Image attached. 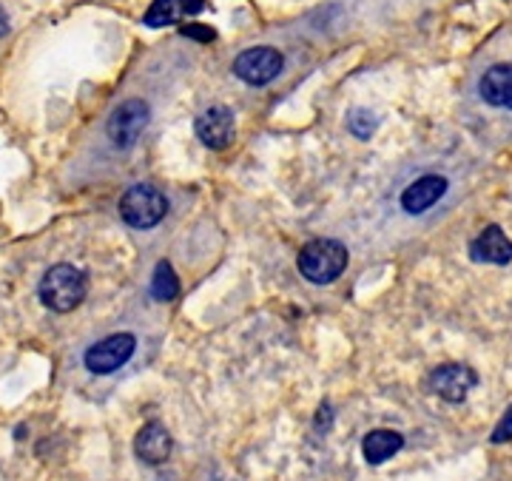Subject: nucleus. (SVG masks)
<instances>
[{"label":"nucleus","mask_w":512,"mask_h":481,"mask_svg":"<svg viewBox=\"0 0 512 481\" xmlns=\"http://www.w3.org/2000/svg\"><path fill=\"white\" fill-rule=\"evenodd\" d=\"M86 291H89V282H86V274L80 268H74L69 262H60L55 268H49L43 279H40V302L55 311V314H69L74 311L83 299H86Z\"/></svg>","instance_id":"obj_1"},{"label":"nucleus","mask_w":512,"mask_h":481,"mask_svg":"<svg viewBox=\"0 0 512 481\" xmlns=\"http://www.w3.org/2000/svg\"><path fill=\"white\" fill-rule=\"evenodd\" d=\"M345 268H348V248L339 240H313L299 251V271L316 285L339 279Z\"/></svg>","instance_id":"obj_2"},{"label":"nucleus","mask_w":512,"mask_h":481,"mask_svg":"<svg viewBox=\"0 0 512 481\" xmlns=\"http://www.w3.org/2000/svg\"><path fill=\"white\" fill-rule=\"evenodd\" d=\"M168 211V200L154 185H131L120 200V217L131 228H154Z\"/></svg>","instance_id":"obj_3"},{"label":"nucleus","mask_w":512,"mask_h":481,"mask_svg":"<svg viewBox=\"0 0 512 481\" xmlns=\"http://www.w3.org/2000/svg\"><path fill=\"white\" fill-rule=\"evenodd\" d=\"M134 348H137V339L131 333H111L106 339L94 342L92 348L86 351V368L97 373V376L114 373L131 359Z\"/></svg>","instance_id":"obj_4"},{"label":"nucleus","mask_w":512,"mask_h":481,"mask_svg":"<svg viewBox=\"0 0 512 481\" xmlns=\"http://www.w3.org/2000/svg\"><path fill=\"white\" fill-rule=\"evenodd\" d=\"M282 55L271 49V46H256V49H245L242 55L234 60V74L239 80L251 83V86H265L271 83L276 74L282 72Z\"/></svg>","instance_id":"obj_5"},{"label":"nucleus","mask_w":512,"mask_h":481,"mask_svg":"<svg viewBox=\"0 0 512 481\" xmlns=\"http://www.w3.org/2000/svg\"><path fill=\"white\" fill-rule=\"evenodd\" d=\"M148 126V106L143 100L120 103L109 117V137L114 146L131 148Z\"/></svg>","instance_id":"obj_6"},{"label":"nucleus","mask_w":512,"mask_h":481,"mask_svg":"<svg viewBox=\"0 0 512 481\" xmlns=\"http://www.w3.org/2000/svg\"><path fill=\"white\" fill-rule=\"evenodd\" d=\"M197 137L208 148H222L231 146L234 140V111L228 106H211L208 111H202L200 120H197Z\"/></svg>","instance_id":"obj_7"},{"label":"nucleus","mask_w":512,"mask_h":481,"mask_svg":"<svg viewBox=\"0 0 512 481\" xmlns=\"http://www.w3.org/2000/svg\"><path fill=\"white\" fill-rule=\"evenodd\" d=\"M430 388L447 402H464L467 393L476 388V373L467 365H441L430 376Z\"/></svg>","instance_id":"obj_8"},{"label":"nucleus","mask_w":512,"mask_h":481,"mask_svg":"<svg viewBox=\"0 0 512 481\" xmlns=\"http://www.w3.org/2000/svg\"><path fill=\"white\" fill-rule=\"evenodd\" d=\"M447 191V180L439 174H427L416 183L410 185L402 194V205L407 214H421L427 211L430 205H436L441 200V194Z\"/></svg>","instance_id":"obj_9"},{"label":"nucleus","mask_w":512,"mask_h":481,"mask_svg":"<svg viewBox=\"0 0 512 481\" xmlns=\"http://www.w3.org/2000/svg\"><path fill=\"white\" fill-rule=\"evenodd\" d=\"M134 450L146 464H163L171 456V436L160 422H148L137 439H134Z\"/></svg>","instance_id":"obj_10"},{"label":"nucleus","mask_w":512,"mask_h":481,"mask_svg":"<svg viewBox=\"0 0 512 481\" xmlns=\"http://www.w3.org/2000/svg\"><path fill=\"white\" fill-rule=\"evenodd\" d=\"M473 259H478V262L507 265L512 259L510 237H507L498 225H487V228L478 234V240L473 242Z\"/></svg>","instance_id":"obj_11"},{"label":"nucleus","mask_w":512,"mask_h":481,"mask_svg":"<svg viewBox=\"0 0 512 481\" xmlns=\"http://www.w3.org/2000/svg\"><path fill=\"white\" fill-rule=\"evenodd\" d=\"M404 439L396 433V430H373L367 433L365 442H362V450H365V459L370 464H382L387 459H393L399 450H402Z\"/></svg>","instance_id":"obj_12"},{"label":"nucleus","mask_w":512,"mask_h":481,"mask_svg":"<svg viewBox=\"0 0 512 481\" xmlns=\"http://www.w3.org/2000/svg\"><path fill=\"white\" fill-rule=\"evenodd\" d=\"M512 66H493L490 72L481 77V97L490 106H504L507 103V92H510Z\"/></svg>","instance_id":"obj_13"},{"label":"nucleus","mask_w":512,"mask_h":481,"mask_svg":"<svg viewBox=\"0 0 512 481\" xmlns=\"http://www.w3.org/2000/svg\"><path fill=\"white\" fill-rule=\"evenodd\" d=\"M177 294H180V279H177L174 268L168 262H160L154 268V277H151V296L160 299V302H168Z\"/></svg>","instance_id":"obj_14"},{"label":"nucleus","mask_w":512,"mask_h":481,"mask_svg":"<svg viewBox=\"0 0 512 481\" xmlns=\"http://www.w3.org/2000/svg\"><path fill=\"white\" fill-rule=\"evenodd\" d=\"M177 18H180V0H154V3L148 6L143 23L151 26V29H160V26L174 23Z\"/></svg>","instance_id":"obj_15"},{"label":"nucleus","mask_w":512,"mask_h":481,"mask_svg":"<svg viewBox=\"0 0 512 481\" xmlns=\"http://www.w3.org/2000/svg\"><path fill=\"white\" fill-rule=\"evenodd\" d=\"M348 126L356 137H362V140H365V137H370L373 129H376V120H373V114H370V111L356 109V111H350Z\"/></svg>","instance_id":"obj_16"},{"label":"nucleus","mask_w":512,"mask_h":481,"mask_svg":"<svg viewBox=\"0 0 512 481\" xmlns=\"http://www.w3.org/2000/svg\"><path fill=\"white\" fill-rule=\"evenodd\" d=\"M180 35L191 37V40H200V43H211V40H217V32L211 29V26H202V23H188L180 29Z\"/></svg>","instance_id":"obj_17"},{"label":"nucleus","mask_w":512,"mask_h":481,"mask_svg":"<svg viewBox=\"0 0 512 481\" xmlns=\"http://www.w3.org/2000/svg\"><path fill=\"white\" fill-rule=\"evenodd\" d=\"M512 439V407L504 413V419H501V425L495 427L493 433V442L501 444V442H510Z\"/></svg>","instance_id":"obj_18"},{"label":"nucleus","mask_w":512,"mask_h":481,"mask_svg":"<svg viewBox=\"0 0 512 481\" xmlns=\"http://www.w3.org/2000/svg\"><path fill=\"white\" fill-rule=\"evenodd\" d=\"M205 0H180V12H185V15H200V12H205Z\"/></svg>","instance_id":"obj_19"},{"label":"nucleus","mask_w":512,"mask_h":481,"mask_svg":"<svg viewBox=\"0 0 512 481\" xmlns=\"http://www.w3.org/2000/svg\"><path fill=\"white\" fill-rule=\"evenodd\" d=\"M9 32V18H6V12H3V6H0V37Z\"/></svg>","instance_id":"obj_20"},{"label":"nucleus","mask_w":512,"mask_h":481,"mask_svg":"<svg viewBox=\"0 0 512 481\" xmlns=\"http://www.w3.org/2000/svg\"><path fill=\"white\" fill-rule=\"evenodd\" d=\"M507 109H512V80H510V92H507V103H504Z\"/></svg>","instance_id":"obj_21"}]
</instances>
